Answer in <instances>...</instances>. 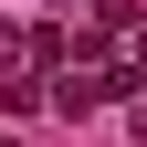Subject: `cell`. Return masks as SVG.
Returning <instances> with one entry per match:
<instances>
[{
    "instance_id": "6da1fadb",
    "label": "cell",
    "mask_w": 147,
    "mask_h": 147,
    "mask_svg": "<svg viewBox=\"0 0 147 147\" xmlns=\"http://www.w3.org/2000/svg\"><path fill=\"white\" fill-rule=\"evenodd\" d=\"M116 32H137V0H95V42H116Z\"/></svg>"
},
{
    "instance_id": "7a4b0ae2",
    "label": "cell",
    "mask_w": 147,
    "mask_h": 147,
    "mask_svg": "<svg viewBox=\"0 0 147 147\" xmlns=\"http://www.w3.org/2000/svg\"><path fill=\"white\" fill-rule=\"evenodd\" d=\"M0 147H11V137H0Z\"/></svg>"
}]
</instances>
